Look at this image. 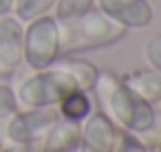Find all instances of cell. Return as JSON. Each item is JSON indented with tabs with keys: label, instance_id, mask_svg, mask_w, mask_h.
I'll return each instance as SVG.
<instances>
[{
	"label": "cell",
	"instance_id": "cell-4",
	"mask_svg": "<svg viewBox=\"0 0 161 152\" xmlns=\"http://www.w3.org/2000/svg\"><path fill=\"white\" fill-rule=\"evenodd\" d=\"M60 119L62 115L53 106L14 110L0 119V139H7L9 143H40Z\"/></svg>",
	"mask_w": 161,
	"mask_h": 152
},
{
	"label": "cell",
	"instance_id": "cell-11",
	"mask_svg": "<svg viewBox=\"0 0 161 152\" xmlns=\"http://www.w3.org/2000/svg\"><path fill=\"white\" fill-rule=\"evenodd\" d=\"M55 66L66 71L77 82L80 90H91L95 86V82H97V75H99V71L91 62H84V60H60Z\"/></svg>",
	"mask_w": 161,
	"mask_h": 152
},
{
	"label": "cell",
	"instance_id": "cell-2",
	"mask_svg": "<svg viewBox=\"0 0 161 152\" xmlns=\"http://www.w3.org/2000/svg\"><path fill=\"white\" fill-rule=\"evenodd\" d=\"M126 35V27L110 20L99 9H88L80 16L58 20V51L62 57L115 44Z\"/></svg>",
	"mask_w": 161,
	"mask_h": 152
},
{
	"label": "cell",
	"instance_id": "cell-9",
	"mask_svg": "<svg viewBox=\"0 0 161 152\" xmlns=\"http://www.w3.org/2000/svg\"><path fill=\"white\" fill-rule=\"evenodd\" d=\"M80 139H82V130L77 121L60 119L58 123L51 126V130L44 134L40 145L44 148V152H75L80 148Z\"/></svg>",
	"mask_w": 161,
	"mask_h": 152
},
{
	"label": "cell",
	"instance_id": "cell-20",
	"mask_svg": "<svg viewBox=\"0 0 161 152\" xmlns=\"http://www.w3.org/2000/svg\"><path fill=\"white\" fill-rule=\"evenodd\" d=\"M0 150H3V139H0Z\"/></svg>",
	"mask_w": 161,
	"mask_h": 152
},
{
	"label": "cell",
	"instance_id": "cell-1",
	"mask_svg": "<svg viewBox=\"0 0 161 152\" xmlns=\"http://www.w3.org/2000/svg\"><path fill=\"white\" fill-rule=\"evenodd\" d=\"M93 88L97 93L99 104L117 126L141 134L152 130V126L157 123L152 106L146 99H141L137 93H132L117 75L108 71H99Z\"/></svg>",
	"mask_w": 161,
	"mask_h": 152
},
{
	"label": "cell",
	"instance_id": "cell-7",
	"mask_svg": "<svg viewBox=\"0 0 161 152\" xmlns=\"http://www.w3.org/2000/svg\"><path fill=\"white\" fill-rule=\"evenodd\" d=\"M25 62V27L16 16H0V75L14 73Z\"/></svg>",
	"mask_w": 161,
	"mask_h": 152
},
{
	"label": "cell",
	"instance_id": "cell-5",
	"mask_svg": "<svg viewBox=\"0 0 161 152\" xmlns=\"http://www.w3.org/2000/svg\"><path fill=\"white\" fill-rule=\"evenodd\" d=\"M58 57V20L44 14L25 29V62L29 68L42 71L53 66Z\"/></svg>",
	"mask_w": 161,
	"mask_h": 152
},
{
	"label": "cell",
	"instance_id": "cell-18",
	"mask_svg": "<svg viewBox=\"0 0 161 152\" xmlns=\"http://www.w3.org/2000/svg\"><path fill=\"white\" fill-rule=\"evenodd\" d=\"M117 152H148V150H146V145H143V143H139L137 139L126 137V139H124V143H121V148H119Z\"/></svg>",
	"mask_w": 161,
	"mask_h": 152
},
{
	"label": "cell",
	"instance_id": "cell-8",
	"mask_svg": "<svg viewBox=\"0 0 161 152\" xmlns=\"http://www.w3.org/2000/svg\"><path fill=\"white\" fill-rule=\"evenodd\" d=\"M97 5L102 14L126 29H139L152 20V9L146 0H97Z\"/></svg>",
	"mask_w": 161,
	"mask_h": 152
},
{
	"label": "cell",
	"instance_id": "cell-15",
	"mask_svg": "<svg viewBox=\"0 0 161 152\" xmlns=\"http://www.w3.org/2000/svg\"><path fill=\"white\" fill-rule=\"evenodd\" d=\"M146 60L152 68L161 71V33H154L146 42Z\"/></svg>",
	"mask_w": 161,
	"mask_h": 152
},
{
	"label": "cell",
	"instance_id": "cell-12",
	"mask_svg": "<svg viewBox=\"0 0 161 152\" xmlns=\"http://www.w3.org/2000/svg\"><path fill=\"white\" fill-rule=\"evenodd\" d=\"M58 106H60L62 119H69V121H80V119H84V117L91 112V101H88V97L84 95V90H73V93H69Z\"/></svg>",
	"mask_w": 161,
	"mask_h": 152
},
{
	"label": "cell",
	"instance_id": "cell-16",
	"mask_svg": "<svg viewBox=\"0 0 161 152\" xmlns=\"http://www.w3.org/2000/svg\"><path fill=\"white\" fill-rule=\"evenodd\" d=\"M14 110H18V101H16V93L7 86L0 84V119L11 115Z\"/></svg>",
	"mask_w": 161,
	"mask_h": 152
},
{
	"label": "cell",
	"instance_id": "cell-17",
	"mask_svg": "<svg viewBox=\"0 0 161 152\" xmlns=\"http://www.w3.org/2000/svg\"><path fill=\"white\" fill-rule=\"evenodd\" d=\"M0 152H44V148L40 143H11Z\"/></svg>",
	"mask_w": 161,
	"mask_h": 152
},
{
	"label": "cell",
	"instance_id": "cell-3",
	"mask_svg": "<svg viewBox=\"0 0 161 152\" xmlns=\"http://www.w3.org/2000/svg\"><path fill=\"white\" fill-rule=\"evenodd\" d=\"M73 90H80L77 82L60 66H49L20 82L16 90V101L18 108H44L60 104Z\"/></svg>",
	"mask_w": 161,
	"mask_h": 152
},
{
	"label": "cell",
	"instance_id": "cell-13",
	"mask_svg": "<svg viewBox=\"0 0 161 152\" xmlns=\"http://www.w3.org/2000/svg\"><path fill=\"white\" fill-rule=\"evenodd\" d=\"M55 3L58 0H14V11L20 22H31L55 7Z\"/></svg>",
	"mask_w": 161,
	"mask_h": 152
},
{
	"label": "cell",
	"instance_id": "cell-6",
	"mask_svg": "<svg viewBox=\"0 0 161 152\" xmlns=\"http://www.w3.org/2000/svg\"><path fill=\"white\" fill-rule=\"evenodd\" d=\"M126 134L104 112H88L82 126V139L77 152H117Z\"/></svg>",
	"mask_w": 161,
	"mask_h": 152
},
{
	"label": "cell",
	"instance_id": "cell-19",
	"mask_svg": "<svg viewBox=\"0 0 161 152\" xmlns=\"http://www.w3.org/2000/svg\"><path fill=\"white\" fill-rule=\"evenodd\" d=\"M14 9V0H0V16H7Z\"/></svg>",
	"mask_w": 161,
	"mask_h": 152
},
{
	"label": "cell",
	"instance_id": "cell-14",
	"mask_svg": "<svg viewBox=\"0 0 161 152\" xmlns=\"http://www.w3.org/2000/svg\"><path fill=\"white\" fill-rule=\"evenodd\" d=\"M95 0H58L55 3V20H66L80 16L93 7Z\"/></svg>",
	"mask_w": 161,
	"mask_h": 152
},
{
	"label": "cell",
	"instance_id": "cell-10",
	"mask_svg": "<svg viewBox=\"0 0 161 152\" xmlns=\"http://www.w3.org/2000/svg\"><path fill=\"white\" fill-rule=\"evenodd\" d=\"M121 82L148 104L161 101V71H137L126 75Z\"/></svg>",
	"mask_w": 161,
	"mask_h": 152
}]
</instances>
